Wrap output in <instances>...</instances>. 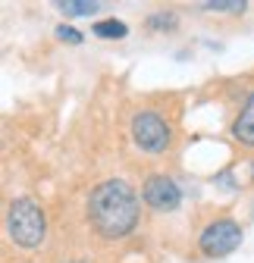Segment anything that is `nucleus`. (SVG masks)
<instances>
[{
  "mask_svg": "<svg viewBox=\"0 0 254 263\" xmlns=\"http://www.w3.org/2000/svg\"><path fill=\"white\" fill-rule=\"evenodd\" d=\"M141 207L138 194L129 182L122 179H107L101 185L91 188L88 197V219L94 226V232L104 238H125L138 226Z\"/></svg>",
  "mask_w": 254,
  "mask_h": 263,
  "instance_id": "1",
  "label": "nucleus"
},
{
  "mask_svg": "<svg viewBox=\"0 0 254 263\" xmlns=\"http://www.w3.org/2000/svg\"><path fill=\"white\" fill-rule=\"evenodd\" d=\"M7 232L19 248H38L47 232V216L35 197H16L7 207Z\"/></svg>",
  "mask_w": 254,
  "mask_h": 263,
  "instance_id": "2",
  "label": "nucleus"
},
{
  "mask_svg": "<svg viewBox=\"0 0 254 263\" xmlns=\"http://www.w3.org/2000/svg\"><path fill=\"white\" fill-rule=\"evenodd\" d=\"M170 135H173V132H170V125L164 122L160 113L141 110V113L132 116V138H135V144H138L141 151H148V154H160V151H167Z\"/></svg>",
  "mask_w": 254,
  "mask_h": 263,
  "instance_id": "3",
  "label": "nucleus"
},
{
  "mask_svg": "<svg viewBox=\"0 0 254 263\" xmlns=\"http://www.w3.org/2000/svg\"><path fill=\"white\" fill-rule=\"evenodd\" d=\"M198 245L204 257H226L242 245V226L235 219H216L201 232Z\"/></svg>",
  "mask_w": 254,
  "mask_h": 263,
  "instance_id": "4",
  "label": "nucleus"
},
{
  "mask_svg": "<svg viewBox=\"0 0 254 263\" xmlns=\"http://www.w3.org/2000/svg\"><path fill=\"white\" fill-rule=\"evenodd\" d=\"M141 197H144V204L154 207V210H176L179 201H182V191L179 185L170 179V176H148L144 185H141Z\"/></svg>",
  "mask_w": 254,
  "mask_h": 263,
  "instance_id": "5",
  "label": "nucleus"
},
{
  "mask_svg": "<svg viewBox=\"0 0 254 263\" xmlns=\"http://www.w3.org/2000/svg\"><path fill=\"white\" fill-rule=\"evenodd\" d=\"M232 138H235L242 147H254V91L248 94L242 113H239L235 122H232Z\"/></svg>",
  "mask_w": 254,
  "mask_h": 263,
  "instance_id": "6",
  "label": "nucleus"
},
{
  "mask_svg": "<svg viewBox=\"0 0 254 263\" xmlns=\"http://www.w3.org/2000/svg\"><path fill=\"white\" fill-rule=\"evenodd\" d=\"M94 38H107V41H119V38H125L129 35V28H125L122 22H116V19H104V22H94Z\"/></svg>",
  "mask_w": 254,
  "mask_h": 263,
  "instance_id": "7",
  "label": "nucleus"
},
{
  "mask_svg": "<svg viewBox=\"0 0 254 263\" xmlns=\"http://www.w3.org/2000/svg\"><path fill=\"white\" fill-rule=\"evenodd\" d=\"M57 10H63L66 16H88V13L98 10V4H94V0H91V4H88V0H60Z\"/></svg>",
  "mask_w": 254,
  "mask_h": 263,
  "instance_id": "8",
  "label": "nucleus"
},
{
  "mask_svg": "<svg viewBox=\"0 0 254 263\" xmlns=\"http://www.w3.org/2000/svg\"><path fill=\"white\" fill-rule=\"evenodd\" d=\"M204 10H213V13H245V0H207Z\"/></svg>",
  "mask_w": 254,
  "mask_h": 263,
  "instance_id": "9",
  "label": "nucleus"
},
{
  "mask_svg": "<svg viewBox=\"0 0 254 263\" xmlns=\"http://www.w3.org/2000/svg\"><path fill=\"white\" fill-rule=\"evenodd\" d=\"M148 25H151V28H173V25H176V13L160 10V13H154V16L148 19Z\"/></svg>",
  "mask_w": 254,
  "mask_h": 263,
  "instance_id": "10",
  "label": "nucleus"
},
{
  "mask_svg": "<svg viewBox=\"0 0 254 263\" xmlns=\"http://www.w3.org/2000/svg\"><path fill=\"white\" fill-rule=\"evenodd\" d=\"M57 38L66 41V44H79V41H82V35H79L76 28H69V25H60V28H57Z\"/></svg>",
  "mask_w": 254,
  "mask_h": 263,
  "instance_id": "11",
  "label": "nucleus"
}]
</instances>
